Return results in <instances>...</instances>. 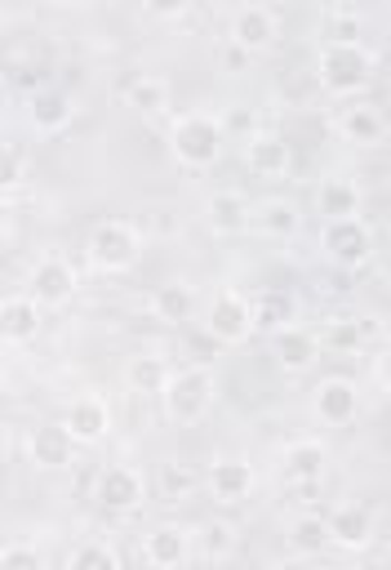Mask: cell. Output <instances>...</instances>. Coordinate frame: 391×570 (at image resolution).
<instances>
[{"mask_svg":"<svg viewBox=\"0 0 391 570\" xmlns=\"http://www.w3.org/2000/svg\"><path fill=\"white\" fill-rule=\"evenodd\" d=\"M67 428H71V436L80 441V445H98L102 436H107V428H111V410H107V401L102 396H76L71 405H67V419H62Z\"/></svg>","mask_w":391,"mask_h":570,"instance_id":"e0dca14e","label":"cell"},{"mask_svg":"<svg viewBox=\"0 0 391 570\" xmlns=\"http://www.w3.org/2000/svg\"><path fill=\"white\" fill-rule=\"evenodd\" d=\"M249 307H253V330L275 334L284 325H298V298L289 289H253Z\"/></svg>","mask_w":391,"mask_h":570,"instance_id":"ffe728a7","label":"cell"},{"mask_svg":"<svg viewBox=\"0 0 391 570\" xmlns=\"http://www.w3.org/2000/svg\"><path fill=\"white\" fill-rule=\"evenodd\" d=\"M382 129H387L382 111H378V107H364V102H355V107H347V111L338 116V134H342L347 142H360V147L378 142Z\"/></svg>","mask_w":391,"mask_h":570,"instance_id":"d4e9b609","label":"cell"},{"mask_svg":"<svg viewBox=\"0 0 391 570\" xmlns=\"http://www.w3.org/2000/svg\"><path fill=\"white\" fill-rule=\"evenodd\" d=\"M0 330H4V343H31L40 334V303L31 294H9L0 312Z\"/></svg>","mask_w":391,"mask_h":570,"instance_id":"44dd1931","label":"cell"},{"mask_svg":"<svg viewBox=\"0 0 391 570\" xmlns=\"http://www.w3.org/2000/svg\"><path fill=\"white\" fill-rule=\"evenodd\" d=\"M187 4H147V13H156V18H178Z\"/></svg>","mask_w":391,"mask_h":570,"instance_id":"74e56055","label":"cell"},{"mask_svg":"<svg viewBox=\"0 0 391 570\" xmlns=\"http://www.w3.org/2000/svg\"><path fill=\"white\" fill-rule=\"evenodd\" d=\"M169 365H164V356H156V352H138V356H129V365H124V383L133 387V392H160L164 396V387H169Z\"/></svg>","mask_w":391,"mask_h":570,"instance_id":"484cf974","label":"cell"},{"mask_svg":"<svg viewBox=\"0 0 391 570\" xmlns=\"http://www.w3.org/2000/svg\"><path fill=\"white\" fill-rule=\"evenodd\" d=\"M204 214H209V227H213L218 236H235V232H244V227L253 223V205H249L244 191H235V187L213 191L209 205H204Z\"/></svg>","mask_w":391,"mask_h":570,"instance_id":"d6986e66","label":"cell"},{"mask_svg":"<svg viewBox=\"0 0 391 570\" xmlns=\"http://www.w3.org/2000/svg\"><path fill=\"white\" fill-rule=\"evenodd\" d=\"M0 570H49V561H44V552H40L36 543L13 539V543H4V552H0Z\"/></svg>","mask_w":391,"mask_h":570,"instance_id":"4dcf8cb0","label":"cell"},{"mask_svg":"<svg viewBox=\"0 0 391 570\" xmlns=\"http://www.w3.org/2000/svg\"><path fill=\"white\" fill-rule=\"evenodd\" d=\"M142 557H147L151 570H173V566H182L191 557V534L182 525H173V521H160V525L147 530Z\"/></svg>","mask_w":391,"mask_h":570,"instance_id":"7c38bea8","label":"cell"},{"mask_svg":"<svg viewBox=\"0 0 391 570\" xmlns=\"http://www.w3.org/2000/svg\"><path fill=\"white\" fill-rule=\"evenodd\" d=\"M324 525H329V543H338V548H369V539H373V517H369V508L364 503H333L329 508V517H324Z\"/></svg>","mask_w":391,"mask_h":570,"instance_id":"5bb4252c","label":"cell"},{"mask_svg":"<svg viewBox=\"0 0 391 570\" xmlns=\"http://www.w3.org/2000/svg\"><path fill=\"white\" fill-rule=\"evenodd\" d=\"M142 472L129 468V463H107L93 481V499L107 508V512H133L142 503Z\"/></svg>","mask_w":391,"mask_h":570,"instance_id":"ba28073f","label":"cell"},{"mask_svg":"<svg viewBox=\"0 0 391 570\" xmlns=\"http://www.w3.org/2000/svg\"><path fill=\"white\" fill-rule=\"evenodd\" d=\"M324 468H329V450H324V441H315V436L289 441V450H284V459H280V472H284L289 485H315V481L324 476Z\"/></svg>","mask_w":391,"mask_h":570,"instance_id":"4fadbf2b","label":"cell"},{"mask_svg":"<svg viewBox=\"0 0 391 570\" xmlns=\"http://www.w3.org/2000/svg\"><path fill=\"white\" fill-rule=\"evenodd\" d=\"M196 490V472L187 468V463H160V494L164 499H182V494H191Z\"/></svg>","mask_w":391,"mask_h":570,"instance_id":"1f68e13d","label":"cell"},{"mask_svg":"<svg viewBox=\"0 0 391 570\" xmlns=\"http://www.w3.org/2000/svg\"><path fill=\"white\" fill-rule=\"evenodd\" d=\"M89 263L98 272H129L138 263V232L124 218H107L89 232Z\"/></svg>","mask_w":391,"mask_h":570,"instance_id":"277c9868","label":"cell"},{"mask_svg":"<svg viewBox=\"0 0 391 570\" xmlns=\"http://www.w3.org/2000/svg\"><path fill=\"white\" fill-rule=\"evenodd\" d=\"M71 116H76V107H71V98H67L62 89H40V94L31 98V125H36L40 134L67 129Z\"/></svg>","mask_w":391,"mask_h":570,"instance_id":"cb8c5ba5","label":"cell"},{"mask_svg":"<svg viewBox=\"0 0 391 570\" xmlns=\"http://www.w3.org/2000/svg\"><path fill=\"white\" fill-rule=\"evenodd\" d=\"M213 392H218V383H213V374H209V365H191V370H178L173 379H169V387H164V414L173 419V423H200L204 414H209V405H213Z\"/></svg>","mask_w":391,"mask_h":570,"instance_id":"3957f363","label":"cell"},{"mask_svg":"<svg viewBox=\"0 0 391 570\" xmlns=\"http://www.w3.org/2000/svg\"><path fill=\"white\" fill-rule=\"evenodd\" d=\"M320 249L338 267H360L373 254V232L360 214L355 218H333V223H320Z\"/></svg>","mask_w":391,"mask_h":570,"instance_id":"5b68a950","label":"cell"},{"mask_svg":"<svg viewBox=\"0 0 391 570\" xmlns=\"http://www.w3.org/2000/svg\"><path fill=\"white\" fill-rule=\"evenodd\" d=\"M204 334L213 343H244L253 334V307H249V294L240 289H222L213 303H209V316H204Z\"/></svg>","mask_w":391,"mask_h":570,"instance_id":"8992f818","label":"cell"},{"mask_svg":"<svg viewBox=\"0 0 391 570\" xmlns=\"http://www.w3.org/2000/svg\"><path fill=\"white\" fill-rule=\"evenodd\" d=\"M275 570H320V566H315L311 557H289V561H280Z\"/></svg>","mask_w":391,"mask_h":570,"instance_id":"8d00e7d4","label":"cell"},{"mask_svg":"<svg viewBox=\"0 0 391 570\" xmlns=\"http://www.w3.org/2000/svg\"><path fill=\"white\" fill-rule=\"evenodd\" d=\"M76 445L80 441L71 436L67 423H40L31 432V463L36 468H67L76 459Z\"/></svg>","mask_w":391,"mask_h":570,"instance_id":"ac0fdd59","label":"cell"},{"mask_svg":"<svg viewBox=\"0 0 391 570\" xmlns=\"http://www.w3.org/2000/svg\"><path fill=\"white\" fill-rule=\"evenodd\" d=\"M204 534H209L204 543H209V552H213V557H227V552L235 548V525H227V521H213Z\"/></svg>","mask_w":391,"mask_h":570,"instance_id":"e575fe53","label":"cell"},{"mask_svg":"<svg viewBox=\"0 0 391 570\" xmlns=\"http://www.w3.org/2000/svg\"><path fill=\"white\" fill-rule=\"evenodd\" d=\"M364 334H373V321H333L329 330H324V347H338V352H351V347H360L364 343Z\"/></svg>","mask_w":391,"mask_h":570,"instance_id":"f546056e","label":"cell"},{"mask_svg":"<svg viewBox=\"0 0 391 570\" xmlns=\"http://www.w3.org/2000/svg\"><path fill=\"white\" fill-rule=\"evenodd\" d=\"M315 209H320L324 223H333V218H355V214H360V187H355L351 178L333 174V178L320 183V191H315Z\"/></svg>","mask_w":391,"mask_h":570,"instance_id":"7402d4cb","label":"cell"},{"mask_svg":"<svg viewBox=\"0 0 391 570\" xmlns=\"http://www.w3.org/2000/svg\"><path fill=\"white\" fill-rule=\"evenodd\" d=\"M315 76L324 85V94L333 98H351L369 85L373 76V53L360 40H324L320 58H315Z\"/></svg>","mask_w":391,"mask_h":570,"instance_id":"6da1fadb","label":"cell"},{"mask_svg":"<svg viewBox=\"0 0 391 570\" xmlns=\"http://www.w3.org/2000/svg\"><path fill=\"white\" fill-rule=\"evenodd\" d=\"M196 312V289L187 281H164L151 289V316L164 325H182Z\"/></svg>","mask_w":391,"mask_h":570,"instance_id":"603a6c76","label":"cell"},{"mask_svg":"<svg viewBox=\"0 0 391 570\" xmlns=\"http://www.w3.org/2000/svg\"><path fill=\"white\" fill-rule=\"evenodd\" d=\"M71 294H76V267L62 254H44L31 267V298L40 307H62Z\"/></svg>","mask_w":391,"mask_h":570,"instance_id":"9c48e42d","label":"cell"},{"mask_svg":"<svg viewBox=\"0 0 391 570\" xmlns=\"http://www.w3.org/2000/svg\"><path fill=\"white\" fill-rule=\"evenodd\" d=\"M378 379H382V387H387V392H391V352H387V356H382V365H378Z\"/></svg>","mask_w":391,"mask_h":570,"instance_id":"f35d334b","label":"cell"},{"mask_svg":"<svg viewBox=\"0 0 391 570\" xmlns=\"http://www.w3.org/2000/svg\"><path fill=\"white\" fill-rule=\"evenodd\" d=\"M209 494L218 499V503H240V499H249L253 494V463H244V459H213L209 463Z\"/></svg>","mask_w":391,"mask_h":570,"instance_id":"9a60e30c","label":"cell"},{"mask_svg":"<svg viewBox=\"0 0 391 570\" xmlns=\"http://www.w3.org/2000/svg\"><path fill=\"white\" fill-rule=\"evenodd\" d=\"M0 178H4V183H18V156H13V151L0 156Z\"/></svg>","mask_w":391,"mask_h":570,"instance_id":"d590c367","label":"cell"},{"mask_svg":"<svg viewBox=\"0 0 391 570\" xmlns=\"http://www.w3.org/2000/svg\"><path fill=\"white\" fill-rule=\"evenodd\" d=\"M298 209L289 205V200H280V196H271V200H258L253 205V227L258 232H267V236H293L298 232Z\"/></svg>","mask_w":391,"mask_h":570,"instance_id":"83f0119b","label":"cell"},{"mask_svg":"<svg viewBox=\"0 0 391 570\" xmlns=\"http://www.w3.org/2000/svg\"><path fill=\"white\" fill-rule=\"evenodd\" d=\"M275 27H280V18H275V9L271 4H240L235 13H231V45L240 49V53H253V49H267L271 40H275Z\"/></svg>","mask_w":391,"mask_h":570,"instance_id":"30bf717a","label":"cell"},{"mask_svg":"<svg viewBox=\"0 0 391 570\" xmlns=\"http://www.w3.org/2000/svg\"><path fill=\"white\" fill-rule=\"evenodd\" d=\"M218 120H222V129H227V134H240L244 142L258 134V120H253V111H249V107H231V111H222Z\"/></svg>","mask_w":391,"mask_h":570,"instance_id":"836d02e7","label":"cell"},{"mask_svg":"<svg viewBox=\"0 0 391 570\" xmlns=\"http://www.w3.org/2000/svg\"><path fill=\"white\" fill-rule=\"evenodd\" d=\"M67 570H116V552L107 543H80L67 557Z\"/></svg>","mask_w":391,"mask_h":570,"instance_id":"d6a6232c","label":"cell"},{"mask_svg":"<svg viewBox=\"0 0 391 570\" xmlns=\"http://www.w3.org/2000/svg\"><path fill=\"white\" fill-rule=\"evenodd\" d=\"M222 142H227V129L209 111H182L169 129V151L187 169H209L222 156Z\"/></svg>","mask_w":391,"mask_h":570,"instance_id":"7a4b0ae2","label":"cell"},{"mask_svg":"<svg viewBox=\"0 0 391 570\" xmlns=\"http://www.w3.org/2000/svg\"><path fill=\"white\" fill-rule=\"evenodd\" d=\"M324 543H329V525H324V517L302 512V517L289 521V548H293L298 557H315V552H324Z\"/></svg>","mask_w":391,"mask_h":570,"instance_id":"f1b7e54d","label":"cell"},{"mask_svg":"<svg viewBox=\"0 0 391 570\" xmlns=\"http://www.w3.org/2000/svg\"><path fill=\"white\" fill-rule=\"evenodd\" d=\"M271 356H275L289 374H302V370H311L315 356H320V334L307 330V325H284V330L271 334Z\"/></svg>","mask_w":391,"mask_h":570,"instance_id":"8fae6325","label":"cell"},{"mask_svg":"<svg viewBox=\"0 0 391 570\" xmlns=\"http://www.w3.org/2000/svg\"><path fill=\"white\" fill-rule=\"evenodd\" d=\"M311 410H315L320 423L347 428V423L360 414V387H355L347 374H324V379L311 387Z\"/></svg>","mask_w":391,"mask_h":570,"instance_id":"52a82bcc","label":"cell"},{"mask_svg":"<svg viewBox=\"0 0 391 570\" xmlns=\"http://www.w3.org/2000/svg\"><path fill=\"white\" fill-rule=\"evenodd\" d=\"M244 160H249V169L258 174V178H284L289 174V165H293V147L280 138V134H253L249 142H244Z\"/></svg>","mask_w":391,"mask_h":570,"instance_id":"2e32d148","label":"cell"},{"mask_svg":"<svg viewBox=\"0 0 391 570\" xmlns=\"http://www.w3.org/2000/svg\"><path fill=\"white\" fill-rule=\"evenodd\" d=\"M124 102H129L133 111H142V116H156V111H164V102H169V85H164L160 76L142 71V76H133V80L124 85Z\"/></svg>","mask_w":391,"mask_h":570,"instance_id":"4316f807","label":"cell"}]
</instances>
